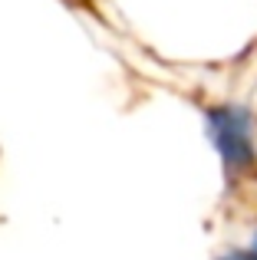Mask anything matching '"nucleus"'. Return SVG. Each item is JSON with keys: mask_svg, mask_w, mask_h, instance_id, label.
Listing matches in <instances>:
<instances>
[{"mask_svg": "<svg viewBox=\"0 0 257 260\" xmlns=\"http://www.w3.org/2000/svg\"><path fill=\"white\" fill-rule=\"evenodd\" d=\"M211 132L214 139H218L221 152H224V158L238 161V165H244V161H251V132H247L244 119H241L238 112H214L211 115Z\"/></svg>", "mask_w": 257, "mask_h": 260, "instance_id": "f257e3e1", "label": "nucleus"}]
</instances>
